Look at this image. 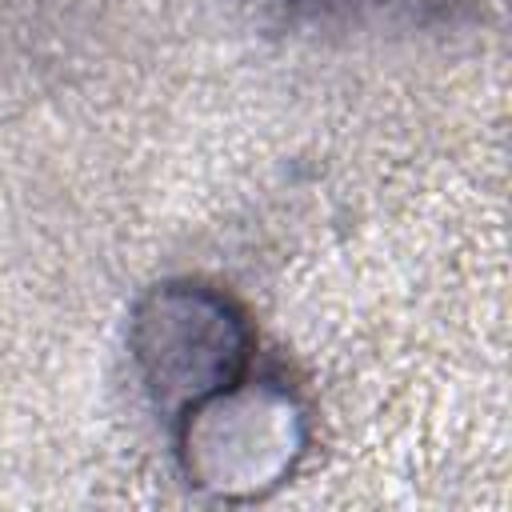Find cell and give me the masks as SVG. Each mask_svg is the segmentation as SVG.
Segmentation results:
<instances>
[{"mask_svg": "<svg viewBox=\"0 0 512 512\" xmlns=\"http://www.w3.org/2000/svg\"><path fill=\"white\" fill-rule=\"evenodd\" d=\"M308 448V416L276 380H236L176 412L184 480L212 500L248 504L276 492Z\"/></svg>", "mask_w": 512, "mask_h": 512, "instance_id": "obj_1", "label": "cell"}, {"mask_svg": "<svg viewBox=\"0 0 512 512\" xmlns=\"http://www.w3.org/2000/svg\"><path fill=\"white\" fill-rule=\"evenodd\" d=\"M128 348L156 408L176 416L248 376L252 328L224 292L168 280L136 304Z\"/></svg>", "mask_w": 512, "mask_h": 512, "instance_id": "obj_2", "label": "cell"}]
</instances>
